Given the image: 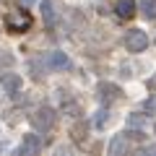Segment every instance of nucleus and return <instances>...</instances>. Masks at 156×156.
I'll list each match as a JSON object with an SVG mask.
<instances>
[{"mask_svg":"<svg viewBox=\"0 0 156 156\" xmlns=\"http://www.w3.org/2000/svg\"><path fill=\"white\" fill-rule=\"evenodd\" d=\"M29 120H31L34 130H39V133H47V130L55 128L57 115H55V109H52V107H39L34 115H29Z\"/></svg>","mask_w":156,"mask_h":156,"instance_id":"f257e3e1","label":"nucleus"},{"mask_svg":"<svg viewBox=\"0 0 156 156\" xmlns=\"http://www.w3.org/2000/svg\"><path fill=\"white\" fill-rule=\"evenodd\" d=\"M5 26H8L11 34H21V31H26V29L31 26V16H29L26 11L8 13V16H5Z\"/></svg>","mask_w":156,"mask_h":156,"instance_id":"f03ea898","label":"nucleus"},{"mask_svg":"<svg viewBox=\"0 0 156 156\" xmlns=\"http://www.w3.org/2000/svg\"><path fill=\"white\" fill-rule=\"evenodd\" d=\"M125 47H128V52H143L148 47V34L140 29H130L125 34Z\"/></svg>","mask_w":156,"mask_h":156,"instance_id":"7ed1b4c3","label":"nucleus"},{"mask_svg":"<svg viewBox=\"0 0 156 156\" xmlns=\"http://www.w3.org/2000/svg\"><path fill=\"white\" fill-rule=\"evenodd\" d=\"M23 86V78L18 76V73H3L0 76V89L5 91V94H18V89Z\"/></svg>","mask_w":156,"mask_h":156,"instance_id":"20e7f679","label":"nucleus"},{"mask_svg":"<svg viewBox=\"0 0 156 156\" xmlns=\"http://www.w3.org/2000/svg\"><path fill=\"white\" fill-rule=\"evenodd\" d=\"M39 151H42V138H39V135H34V133L23 135L18 154H21V156H34V154H39Z\"/></svg>","mask_w":156,"mask_h":156,"instance_id":"39448f33","label":"nucleus"},{"mask_svg":"<svg viewBox=\"0 0 156 156\" xmlns=\"http://www.w3.org/2000/svg\"><path fill=\"white\" fill-rule=\"evenodd\" d=\"M42 62H44L47 68H52V70H62V68L70 65V60H68L65 52H47V55L42 57Z\"/></svg>","mask_w":156,"mask_h":156,"instance_id":"423d86ee","label":"nucleus"},{"mask_svg":"<svg viewBox=\"0 0 156 156\" xmlns=\"http://www.w3.org/2000/svg\"><path fill=\"white\" fill-rule=\"evenodd\" d=\"M128 151H130V143H128V133H122V135H115V138L109 140V154H112V156L128 154Z\"/></svg>","mask_w":156,"mask_h":156,"instance_id":"0eeeda50","label":"nucleus"},{"mask_svg":"<svg viewBox=\"0 0 156 156\" xmlns=\"http://www.w3.org/2000/svg\"><path fill=\"white\" fill-rule=\"evenodd\" d=\"M115 11H117L120 18H133L135 11H138V3H135V0H117Z\"/></svg>","mask_w":156,"mask_h":156,"instance_id":"6e6552de","label":"nucleus"},{"mask_svg":"<svg viewBox=\"0 0 156 156\" xmlns=\"http://www.w3.org/2000/svg\"><path fill=\"white\" fill-rule=\"evenodd\" d=\"M99 96H101V101H115L117 96H120V86H115V83H101L99 86Z\"/></svg>","mask_w":156,"mask_h":156,"instance_id":"1a4fd4ad","label":"nucleus"},{"mask_svg":"<svg viewBox=\"0 0 156 156\" xmlns=\"http://www.w3.org/2000/svg\"><path fill=\"white\" fill-rule=\"evenodd\" d=\"M42 18H44V23H55L57 21V13H55V3L52 0H42Z\"/></svg>","mask_w":156,"mask_h":156,"instance_id":"9d476101","label":"nucleus"},{"mask_svg":"<svg viewBox=\"0 0 156 156\" xmlns=\"http://www.w3.org/2000/svg\"><path fill=\"white\" fill-rule=\"evenodd\" d=\"M138 8H140V16L143 18H148V21L156 18V0H140Z\"/></svg>","mask_w":156,"mask_h":156,"instance_id":"9b49d317","label":"nucleus"},{"mask_svg":"<svg viewBox=\"0 0 156 156\" xmlns=\"http://www.w3.org/2000/svg\"><path fill=\"white\" fill-rule=\"evenodd\" d=\"M89 135V128H86V122L81 120V122L73 125V138H76V143H83V138Z\"/></svg>","mask_w":156,"mask_h":156,"instance_id":"f8f14e48","label":"nucleus"},{"mask_svg":"<svg viewBox=\"0 0 156 156\" xmlns=\"http://www.w3.org/2000/svg\"><path fill=\"white\" fill-rule=\"evenodd\" d=\"M143 112L146 115H156V96H148L143 101Z\"/></svg>","mask_w":156,"mask_h":156,"instance_id":"ddd939ff","label":"nucleus"},{"mask_svg":"<svg viewBox=\"0 0 156 156\" xmlns=\"http://www.w3.org/2000/svg\"><path fill=\"white\" fill-rule=\"evenodd\" d=\"M107 122H109V112H107V109H99V112H96V128H104Z\"/></svg>","mask_w":156,"mask_h":156,"instance_id":"4468645a","label":"nucleus"},{"mask_svg":"<svg viewBox=\"0 0 156 156\" xmlns=\"http://www.w3.org/2000/svg\"><path fill=\"white\" fill-rule=\"evenodd\" d=\"M130 125H135V128H138V125H143V117L133 115V117H130Z\"/></svg>","mask_w":156,"mask_h":156,"instance_id":"2eb2a0df","label":"nucleus"},{"mask_svg":"<svg viewBox=\"0 0 156 156\" xmlns=\"http://www.w3.org/2000/svg\"><path fill=\"white\" fill-rule=\"evenodd\" d=\"M3 62H5V65H13V55H3L0 57V65H3Z\"/></svg>","mask_w":156,"mask_h":156,"instance_id":"dca6fc26","label":"nucleus"},{"mask_svg":"<svg viewBox=\"0 0 156 156\" xmlns=\"http://www.w3.org/2000/svg\"><path fill=\"white\" fill-rule=\"evenodd\" d=\"M143 154H156V146H146V148H143Z\"/></svg>","mask_w":156,"mask_h":156,"instance_id":"f3484780","label":"nucleus"},{"mask_svg":"<svg viewBox=\"0 0 156 156\" xmlns=\"http://www.w3.org/2000/svg\"><path fill=\"white\" fill-rule=\"evenodd\" d=\"M148 86H151V89H156V76H154V78L148 81Z\"/></svg>","mask_w":156,"mask_h":156,"instance_id":"a211bd4d","label":"nucleus"},{"mask_svg":"<svg viewBox=\"0 0 156 156\" xmlns=\"http://www.w3.org/2000/svg\"><path fill=\"white\" fill-rule=\"evenodd\" d=\"M21 3L23 5H31V3H37V0H21Z\"/></svg>","mask_w":156,"mask_h":156,"instance_id":"6ab92c4d","label":"nucleus"}]
</instances>
